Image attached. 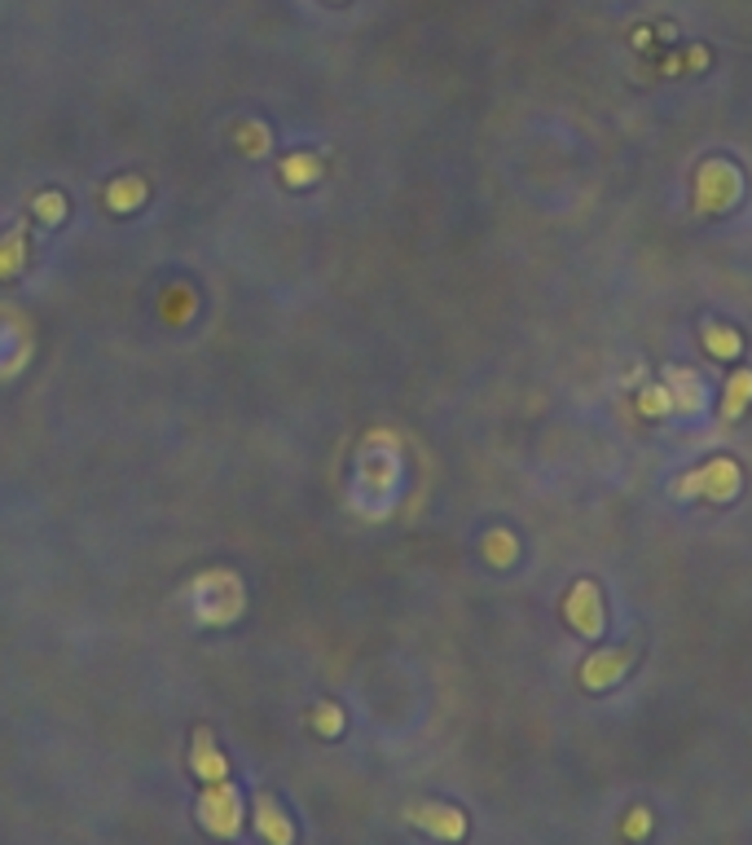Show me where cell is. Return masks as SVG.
Segmentation results:
<instances>
[{
	"label": "cell",
	"mask_w": 752,
	"mask_h": 845,
	"mask_svg": "<svg viewBox=\"0 0 752 845\" xmlns=\"http://www.w3.org/2000/svg\"><path fill=\"white\" fill-rule=\"evenodd\" d=\"M198 767L207 771V736L198 740ZM203 780H225V762H221L216 753H212V776H203Z\"/></svg>",
	"instance_id": "1"
}]
</instances>
